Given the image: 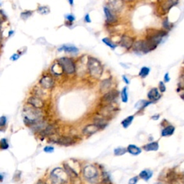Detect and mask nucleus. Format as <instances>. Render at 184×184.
<instances>
[{
    "mask_svg": "<svg viewBox=\"0 0 184 184\" xmlns=\"http://www.w3.org/2000/svg\"><path fill=\"white\" fill-rule=\"evenodd\" d=\"M23 118L25 124L29 126H35L39 122L42 121V110L27 105L22 111Z\"/></svg>",
    "mask_w": 184,
    "mask_h": 184,
    "instance_id": "obj_1",
    "label": "nucleus"
},
{
    "mask_svg": "<svg viewBox=\"0 0 184 184\" xmlns=\"http://www.w3.org/2000/svg\"><path fill=\"white\" fill-rule=\"evenodd\" d=\"M87 74L93 79L98 80L102 76L104 68L101 60L93 56H87Z\"/></svg>",
    "mask_w": 184,
    "mask_h": 184,
    "instance_id": "obj_2",
    "label": "nucleus"
},
{
    "mask_svg": "<svg viewBox=\"0 0 184 184\" xmlns=\"http://www.w3.org/2000/svg\"><path fill=\"white\" fill-rule=\"evenodd\" d=\"M56 61L61 67L63 74L66 76H74L77 72V63L76 60L69 56L60 57L57 59Z\"/></svg>",
    "mask_w": 184,
    "mask_h": 184,
    "instance_id": "obj_3",
    "label": "nucleus"
},
{
    "mask_svg": "<svg viewBox=\"0 0 184 184\" xmlns=\"http://www.w3.org/2000/svg\"><path fill=\"white\" fill-rule=\"evenodd\" d=\"M158 46L151 41L144 39L135 41L132 49L137 54H147L156 49Z\"/></svg>",
    "mask_w": 184,
    "mask_h": 184,
    "instance_id": "obj_4",
    "label": "nucleus"
},
{
    "mask_svg": "<svg viewBox=\"0 0 184 184\" xmlns=\"http://www.w3.org/2000/svg\"><path fill=\"white\" fill-rule=\"evenodd\" d=\"M50 178L52 184H66L67 183L68 174L63 169L55 168L51 171Z\"/></svg>",
    "mask_w": 184,
    "mask_h": 184,
    "instance_id": "obj_5",
    "label": "nucleus"
},
{
    "mask_svg": "<svg viewBox=\"0 0 184 184\" xmlns=\"http://www.w3.org/2000/svg\"><path fill=\"white\" fill-rule=\"evenodd\" d=\"M168 32L163 30H150L149 32H147L145 39L151 41L153 43L158 45L162 42V40L167 37Z\"/></svg>",
    "mask_w": 184,
    "mask_h": 184,
    "instance_id": "obj_6",
    "label": "nucleus"
},
{
    "mask_svg": "<svg viewBox=\"0 0 184 184\" xmlns=\"http://www.w3.org/2000/svg\"><path fill=\"white\" fill-rule=\"evenodd\" d=\"M38 85L46 91H51L55 88V78L51 73H44L38 81Z\"/></svg>",
    "mask_w": 184,
    "mask_h": 184,
    "instance_id": "obj_7",
    "label": "nucleus"
},
{
    "mask_svg": "<svg viewBox=\"0 0 184 184\" xmlns=\"http://www.w3.org/2000/svg\"><path fill=\"white\" fill-rule=\"evenodd\" d=\"M120 93L116 89H112L104 94H103L102 96L100 99L101 104H110L116 103Z\"/></svg>",
    "mask_w": 184,
    "mask_h": 184,
    "instance_id": "obj_8",
    "label": "nucleus"
},
{
    "mask_svg": "<svg viewBox=\"0 0 184 184\" xmlns=\"http://www.w3.org/2000/svg\"><path fill=\"white\" fill-rule=\"evenodd\" d=\"M83 175L84 178L89 181L94 183L99 179V173L94 165H89L85 166L83 170Z\"/></svg>",
    "mask_w": 184,
    "mask_h": 184,
    "instance_id": "obj_9",
    "label": "nucleus"
},
{
    "mask_svg": "<svg viewBox=\"0 0 184 184\" xmlns=\"http://www.w3.org/2000/svg\"><path fill=\"white\" fill-rule=\"evenodd\" d=\"M103 11L104 13L106 22L107 25H114L118 22V17L117 14L112 11L107 5L104 6Z\"/></svg>",
    "mask_w": 184,
    "mask_h": 184,
    "instance_id": "obj_10",
    "label": "nucleus"
},
{
    "mask_svg": "<svg viewBox=\"0 0 184 184\" xmlns=\"http://www.w3.org/2000/svg\"><path fill=\"white\" fill-rule=\"evenodd\" d=\"M27 104L35 107V108L42 110L45 107V101L44 99H41L38 96L31 95L27 99Z\"/></svg>",
    "mask_w": 184,
    "mask_h": 184,
    "instance_id": "obj_11",
    "label": "nucleus"
},
{
    "mask_svg": "<svg viewBox=\"0 0 184 184\" xmlns=\"http://www.w3.org/2000/svg\"><path fill=\"white\" fill-rule=\"evenodd\" d=\"M135 42V41L134 37H130L129 35H123L120 37L119 44L121 48H124L126 50H130L133 48Z\"/></svg>",
    "mask_w": 184,
    "mask_h": 184,
    "instance_id": "obj_12",
    "label": "nucleus"
},
{
    "mask_svg": "<svg viewBox=\"0 0 184 184\" xmlns=\"http://www.w3.org/2000/svg\"><path fill=\"white\" fill-rule=\"evenodd\" d=\"M113 86V78L112 76L110 77L104 78L99 83V91L100 92L104 94L109 91L111 90Z\"/></svg>",
    "mask_w": 184,
    "mask_h": 184,
    "instance_id": "obj_13",
    "label": "nucleus"
},
{
    "mask_svg": "<svg viewBox=\"0 0 184 184\" xmlns=\"http://www.w3.org/2000/svg\"><path fill=\"white\" fill-rule=\"evenodd\" d=\"M107 6L116 14L120 12L124 7V2L122 0H108Z\"/></svg>",
    "mask_w": 184,
    "mask_h": 184,
    "instance_id": "obj_14",
    "label": "nucleus"
},
{
    "mask_svg": "<svg viewBox=\"0 0 184 184\" xmlns=\"http://www.w3.org/2000/svg\"><path fill=\"white\" fill-rule=\"evenodd\" d=\"M57 51L58 52H65L66 53H69V54L76 55L79 52V49L74 45L64 44L62 45L60 47H59L57 49Z\"/></svg>",
    "mask_w": 184,
    "mask_h": 184,
    "instance_id": "obj_15",
    "label": "nucleus"
},
{
    "mask_svg": "<svg viewBox=\"0 0 184 184\" xmlns=\"http://www.w3.org/2000/svg\"><path fill=\"white\" fill-rule=\"evenodd\" d=\"M147 96L149 101H152L153 103H155L160 99L162 95L161 93L159 91V89L154 87V88H152L150 90L147 92Z\"/></svg>",
    "mask_w": 184,
    "mask_h": 184,
    "instance_id": "obj_16",
    "label": "nucleus"
},
{
    "mask_svg": "<svg viewBox=\"0 0 184 184\" xmlns=\"http://www.w3.org/2000/svg\"><path fill=\"white\" fill-rule=\"evenodd\" d=\"M50 73L53 75L54 78H58L59 76H61L62 75L64 74L61 67H60V66L59 65L56 60L51 65V69H50Z\"/></svg>",
    "mask_w": 184,
    "mask_h": 184,
    "instance_id": "obj_17",
    "label": "nucleus"
},
{
    "mask_svg": "<svg viewBox=\"0 0 184 184\" xmlns=\"http://www.w3.org/2000/svg\"><path fill=\"white\" fill-rule=\"evenodd\" d=\"M55 142L58 145H60L69 146V145H72L76 143V140H75V139L74 138V137L63 136V137H59V138L57 139L56 140H55Z\"/></svg>",
    "mask_w": 184,
    "mask_h": 184,
    "instance_id": "obj_18",
    "label": "nucleus"
},
{
    "mask_svg": "<svg viewBox=\"0 0 184 184\" xmlns=\"http://www.w3.org/2000/svg\"><path fill=\"white\" fill-rule=\"evenodd\" d=\"M99 130H101L100 128L96 125V124H88L83 128V130H82V133L86 136H91V135H94L96 133H97Z\"/></svg>",
    "mask_w": 184,
    "mask_h": 184,
    "instance_id": "obj_19",
    "label": "nucleus"
},
{
    "mask_svg": "<svg viewBox=\"0 0 184 184\" xmlns=\"http://www.w3.org/2000/svg\"><path fill=\"white\" fill-rule=\"evenodd\" d=\"M32 91H33V95L34 96H38V97L41 98V99H43V98L47 95V91L45 90L42 88H41V87L37 84V86H35L33 87V89H32Z\"/></svg>",
    "mask_w": 184,
    "mask_h": 184,
    "instance_id": "obj_20",
    "label": "nucleus"
},
{
    "mask_svg": "<svg viewBox=\"0 0 184 184\" xmlns=\"http://www.w3.org/2000/svg\"><path fill=\"white\" fill-rule=\"evenodd\" d=\"M56 132L57 127L55 124H50V125H48L42 130V135L43 136H51V135H55Z\"/></svg>",
    "mask_w": 184,
    "mask_h": 184,
    "instance_id": "obj_21",
    "label": "nucleus"
},
{
    "mask_svg": "<svg viewBox=\"0 0 184 184\" xmlns=\"http://www.w3.org/2000/svg\"><path fill=\"white\" fill-rule=\"evenodd\" d=\"M178 3H179V0H166L162 4V10L168 12L173 7L178 5Z\"/></svg>",
    "mask_w": 184,
    "mask_h": 184,
    "instance_id": "obj_22",
    "label": "nucleus"
},
{
    "mask_svg": "<svg viewBox=\"0 0 184 184\" xmlns=\"http://www.w3.org/2000/svg\"><path fill=\"white\" fill-rule=\"evenodd\" d=\"M152 104L153 103L152 102V101H149V100H148V101H147V100H140V101H138L135 104V108L138 111H142L145 110L146 107L149 106V105Z\"/></svg>",
    "mask_w": 184,
    "mask_h": 184,
    "instance_id": "obj_23",
    "label": "nucleus"
},
{
    "mask_svg": "<svg viewBox=\"0 0 184 184\" xmlns=\"http://www.w3.org/2000/svg\"><path fill=\"white\" fill-rule=\"evenodd\" d=\"M175 130H176V128H175L174 126L171 125V124H169V125L168 126H165L162 130L161 136L162 137L171 136V135H173Z\"/></svg>",
    "mask_w": 184,
    "mask_h": 184,
    "instance_id": "obj_24",
    "label": "nucleus"
},
{
    "mask_svg": "<svg viewBox=\"0 0 184 184\" xmlns=\"http://www.w3.org/2000/svg\"><path fill=\"white\" fill-rule=\"evenodd\" d=\"M127 152L130 153V154L135 155V156L140 155V153H142V150H141V148L137 147L136 145H129L128 147H127Z\"/></svg>",
    "mask_w": 184,
    "mask_h": 184,
    "instance_id": "obj_25",
    "label": "nucleus"
},
{
    "mask_svg": "<svg viewBox=\"0 0 184 184\" xmlns=\"http://www.w3.org/2000/svg\"><path fill=\"white\" fill-rule=\"evenodd\" d=\"M144 150L145 151H157L159 149V144L158 142H151L146 144L143 147Z\"/></svg>",
    "mask_w": 184,
    "mask_h": 184,
    "instance_id": "obj_26",
    "label": "nucleus"
},
{
    "mask_svg": "<svg viewBox=\"0 0 184 184\" xmlns=\"http://www.w3.org/2000/svg\"><path fill=\"white\" fill-rule=\"evenodd\" d=\"M153 171H150V170H143V171H142L140 173V174H139V178H140L141 179L145 180V181H147V180H149L150 178H152V176H153Z\"/></svg>",
    "mask_w": 184,
    "mask_h": 184,
    "instance_id": "obj_27",
    "label": "nucleus"
},
{
    "mask_svg": "<svg viewBox=\"0 0 184 184\" xmlns=\"http://www.w3.org/2000/svg\"><path fill=\"white\" fill-rule=\"evenodd\" d=\"M101 41H102V42L105 45L108 46V47L111 48L112 50H115L117 47V44L116 43V42H114L112 39L108 37H104V38H102V40H101Z\"/></svg>",
    "mask_w": 184,
    "mask_h": 184,
    "instance_id": "obj_28",
    "label": "nucleus"
},
{
    "mask_svg": "<svg viewBox=\"0 0 184 184\" xmlns=\"http://www.w3.org/2000/svg\"><path fill=\"white\" fill-rule=\"evenodd\" d=\"M64 168H65V171L66 172L68 176L71 177V178H77L78 177V173H76V171L74 168H72V167H71L68 163L64 164Z\"/></svg>",
    "mask_w": 184,
    "mask_h": 184,
    "instance_id": "obj_29",
    "label": "nucleus"
},
{
    "mask_svg": "<svg viewBox=\"0 0 184 184\" xmlns=\"http://www.w3.org/2000/svg\"><path fill=\"white\" fill-rule=\"evenodd\" d=\"M64 17H65V25L67 27L72 26L76 20V17L73 14H66Z\"/></svg>",
    "mask_w": 184,
    "mask_h": 184,
    "instance_id": "obj_30",
    "label": "nucleus"
},
{
    "mask_svg": "<svg viewBox=\"0 0 184 184\" xmlns=\"http://www.w3.org/2000/svg\"><path fill=\"white\" fill-rule=\"evenodd\" d=\"M121 100L123 103H127L129 100V96H128V88L127 86H124L121 89L120 92Z\"/></svg>",
    "mask_w": 184,
    "mask_h": 184,
    "instance_id": "obj_31",
    "label": "nucleus"
},
{
    "mask_svg": "<svg viewBox=\"0 0 184 184\" xmlns=\"http://www.w3.org/2000/svg\"><path fill=\"white\" fill-rule=\"evenodd\" d=\"M134 118H135V116L134 115H130L129 117H126L125 119H123V120L121 121V124L122 125L123 127L125 128V129L126 128H128L130 125H131L132 123H133Z\"/></svg>",
    "mask_w": 184,
    "mask_h": 184,
    "instance_id": "obj_32",
    "label": "nucleus"
},
{
    "mask_svg": "<svg viewBox=\"0 0 184 184\" xmlns=\"http://www.w3.org/2000/svg\"><path fill=\"white\" fill-rule=\"evenodd\" d=\"M37 11L39 14H40V15H46L50 13L51 10H50L49 7L45 6V5H41V6H39L38 7H37Z\"/></svg>",
    "mask_w": 184,
    "mask_h": 184,
    "instance_id": "obj_33",
    "label": "nucleus"
},
{
    "mask_svg": "<svg viewBox=\"0 0 184 184\" xmlns=\"http://www.w3.org/2000/svg\"><path fill=\"white\" fill-rule=\"evenodd\" d=\"M150 72V69L147 66H143L141 68L140 72H139V76L141 78H145L149 75Z\"/></svg>",
    "mask_w": 184,
    "mask_h": 184,
    "instance_id": "obj_34",
    "label": "nucleus"
},
{
    "mask_svg": "<svg viewBox=\"0 0 184 184\" xmlns=\"http://www.w3.org/2000/svg\"><path fill=\"white\" fill-rule=\"evenodd\" d=\"M162 27H163V28L165 29V30L166 31H170L171 29L173 28V24L169 21V19L168 17H165V19H163V21H162Z\"/></svg>",
    "mask_w": 184,
    "mask_h": 184,
    "instance_id": "obj_35",
    "label": "nucleus"
},
{
    "mask_svg": "<svg viewBox=\"0 0 184 184\" xmlns=\"http://www.w3.org/2000/svg\"><path fill=\"white\" fill-rule=\"evenodd\" d=\"M33 11L32 10H25L20 13V18L22 20H27L33 15Z\"/></svg>",
    "mask_w": 184,
    "mask_h": 184,
    "instance_id": "obj_36",
    "label": "nucleus"
},
{
    "mask_svg": "<svg viewBox=\"0 0 184 184\" xmlns=\"http://www.w3.org/2000/svg\"><path fill=\"white\" fill-rule=\"evenodd\" d=\"M127 152V148L124 147H117L116 149H114V153L116 156H120V155H123L124 154Z\"/></svg>",
    "mask_w": 184,
    "mask_h": 184,
    "instance_id": "obj_37",
    "label": "nucleus"
},
{
    "mask_svg": "<svg viewBox=\"0 0 184 184\" xmlns=\"http://www.w3.org/2000/svg\"><path fill=\"white\" fill-rule=\"evenodd\" d=\"M9 147V144L7 139H1L0 140V149L1 150H7Z\"/></svg>",
    "mask_w": 184,
    "mask_h": 184,
    "instance_id": "obj_38",
    "label": "nucleus"
},
{
    "mask_svg": "<svg viewBox=\"0 0 184 184\" xmlns=\"http://www.w3.org/2000/svg\"><path fill=\"white\" fill-rule=\"evenodd\" d=\"M24 53L25 52H20V53H19V51H18L17 53H13V54L11 55V57H10V60H11L12 61H17Z\"/></svg>",
    "mask_w": 184,
    "mask_h": 184,
    "instance_id": "obj_39",
    "label": "nucleus"
},
{
    "mask_svg": "<svg viewBox=\"0 0 184 184\" xmlns=\"http://www.w3.org/2000/svg\"><path fill=\"white\" fill-rule=\"evenodd\" d=\"M178 87H179L180 90H184V71L180 76L179 83H178Z\"/></svg>",
    "mask_w": 184,
    "mask_h": 184,
    "instance_id": "obj_40",
    "label": "nucleus"
},
{
    "mask_svg": "<svg viewBox=\"0 0 184 184\" xmlns=\"http://www.w3.org/2000/svg\"><path fill=\"white\" fill-rule=\"evenodd\" d=\"M6 21H7V16L5 15L2 10H0V24L1 25Z\"/></svg>",
    "mask_w": 184,
    "mask_h": 184,
    "instance_id": "obj_41",
    "label": "nucleus"
},
{
    "mask_svg": "<svg viewBox=\"0 0 184 184\" xmlns=\"http://www.w3.org/2000/svg\"><path fill=\"white\" fill-rule=\"evenodd\" d=\"M158 89L160 93H164L166 91V86L164 81H160L158 85Z\"/></svg>",
    "mask_w": 184,
    "mask_h": 184,
    "instance_id": "obj_42",
    "label": "nucleus"
},
{
    "mask_svg": "<svg viewBox=\"0 0 184 184\" xmlns=\"http://www.w3.org/2000/svg\"><path fill=\"white\" fill-rule=\"evenodd\" d=\"M103 180H104V183L106 184L111 183L110 176H109L108 173H106V172L103 173Z\"/></svg>",
    "mask_w": 184,
    "mask_h": 184,
    "instance_id": "obj_43",
    "label": "nucleus"
},
{
    "mask_svg": "<svg viewBox=\"0 0 184 184\" xmlns=\"http://www.w3.org/2000/svg\"><path fill=\"white\" fill-rule=\"evenodd\" d=\"M7 121V119L5 116H1L0 117V127H2L6 125Z\"/></svg>",
    "mask_w": 184,
    "mask_h": 184,
    "instance_id": "obj_44",
    "label": "nucleus"
},
{
    "mask_svg": "<svg viewBox=\"0 0 184 184\" xmlns=\"http://www.w3.org/2000/svg\"><path fill=\"white\" fill-rule=\"evenodd\" d=\"M138 179L139 176H135L133 177V178H130V180H129V184H137Z\"/></svg>",
    "mask_w": 184,
    "mask_h": 184,
    "instance_id": "obj_45",
    "label": "nucleus"
},
{
    "mask_svg": "<svg viewBox=\"0 0 184 184\" xmlns=\"http://www.w3.org/2000/svg\"><path fill=\"white\" fill-rule=\"evenodd\" d=\"M83 19H84V22L86 23H91L92 22V19H91L90 15L89 13L86 14L84 17H83Z\"/></svg>",
    "mask_w": 184,
    "mask_h": 184,
    "instance_id": "obj_46",
    "label": "nucleus"
},
{
    "mask_svg": "<svg viewBox=\"0 0 184 184\" xmlns=\"http://www.w3.org/2000/svg\"><path fill=\"white\" fill-rule=\"evenodd\" d=\"M44 151L45 153H53L54 151V147L52 146H46L44 147Z\"/></svg>",
    "mask_w": 184,
    "mask_h": 184,
    "instance_id": "obj_47",
    "label": "nucleus"
},
{
    "mask_svg": "<svg viewBox=\"0 0 184 184\" xmlns=\"http://www.w3.org/2000/svg\"><path fill=\"white\" fill-rule=\"evenodd\" d=\"M170 81H171V78H170L169 73H166L165 76H164V82L165 83H168Z\"/></svg>",
    "mask_w": 184,
    "mask_h": 184,
    "instance_id": "obj_48",
    "label": "nucleus"
},
{
    "mask_svg": "<svg viewBox=\"0 0 184 184\" xmlns=\"http://www.w3.org/2000/svg\"><path fill=\"white\" fill-rule=\"evenodd\" d=\"M122 80H123V81H124L127 85L130 84V81L129 78H128L127 76H126V75H123V76H122Z\"/></svg>",
    "mask_w": 184,
    "mask_h": 184,
    "instance_id": "obj_49",
    "label": "nucleus"
},
{
    "mask_svg": "<svg viewBox=\"0 0 184 184\" xmlns=\"http://www.w3.org/2000/svg\"><path fill=\"white\" fill-rule=\"evenodd\" d=\"M1 25L0 24V49H1V46H2V35H1Z\"/></svg>",
    "mask_w": 184,
    "mask_h": 184,
    "instance_id": "obj_50",
    "label": "nucleus"
},
{
    "mask_svg": "<svg viewBox=\"0 0 184 184\" xmlns=\"http://www.w3.org/2000/svg\"><path fill=\"white\" fill-rule=\"evenodd\" d=\"M15 35V30H10V31L8 32V37H11Z\"/></svg>",
    "mask_w": 184,
    "mask_h": 184,
    "instance_id": "obj_51",
    "label": "nucleus"
},
{
    "mask_svg": "<svg viewBox=\"0 0 184 184\" xmlns=\"http://www.w3.org/2000/svg\"><path fill=\"white\" fill-rule=\"evenodd\" d=\"M159 118H160V115H159V114H155V115L152 116L151 119H153V120H158Z\"/></svg>",
    "mask_w": 184,
    "mask_h": 184,
    "instance_id": "obj_52",
    "label": "nucleus"
},
{
    "mask_svg": "<svg viewBox=\"0 0 184 184\" xmlns=\"http://www.w3.org/2000/svg\"><path fill=\"white\" fill-rule=\"evenodd\" d=\"M68 2H69V4L70 6L73 7L74 5V0H67Z\"/></svg>",
    "mask_w": 184,
    "mask_h": 184,
    "instance_id": "obj_53",
    "label": "nucleus"
},
{
    "mask_svg": "<svg viewBox=\"0 0 184 184\" xmlns=\"http://www.w3.org/2000/svg\"><path fill=\"white\" fill-rule=\"evenodd\" d=\"M3 180H4V177H3V176H1V175L0 174V182L3 181Z\"/></svg>",
    "mask_w": 184,
    "mask_h": 184,
    "instance_id": "obj_54",
    "label": "nucleus"
},
{
    "mask_svg": "<svg viewBox=\"0 0 184 184\" xmlns=\"http://www.w3.org/2000/svg\"><path fill=\"white\" fill-rule=\"evenodd\" d=\"M37 184H46V183H45V182L42 181V180H40V181L37 182Z\"/></svg>",
    "mask_w": 184,
    "mask_h": 184,
    "instance_id": "obj_55",
    "label": "nucleus"
},
{
    "mask_svg": "<svg viewBox=\"0 0 184 184\" xmlns=\"http://www.w3.org/2000/svg\"><path fill=\"white\" fill-rule=\"evenodd\" d=\"M180 98H181L182 100H183V101H184V93H183V94H180Z\"/></svg>",
    "mask_w": 184,
    "mask_h": 184,
    "instance_id": "obj_56",
    "label": "nucleus"
},
{
    "mask_svg": "<svg viewBox=\"0 0 184 184\" xmlns=\"http://www.w3.org/2000/svg\"><path fill=\"white\" fill-rule=\"evenodd\" d=\"M155 184H164L163 183H161V182H158V183H155Z\"/></svg>",
    "mask_w": 184,
    "mask_h": 184,
    "instance_id": "obj_57",
    "label": "nucleus"
},
{
    "mask_svg": "<svg viewBox=\"0 0 184 184\" xmlns=\"http://www.w3.org/2000/svg\"><path fill=\"white\" fill-rule=\"evenodd\" d=\"M1 1H0V7H1Z\"/></svg>",
    "mask_w": 184,
    "mask_h": 184,
    "instance_id": "obj_58",
    "label": "nucleus"
}]
</instances>
